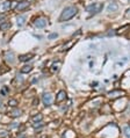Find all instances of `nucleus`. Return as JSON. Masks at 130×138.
Segmentation results:
<instances>
[{
    "instance_id": "f257e3e1",
    "label": "nucleus",
    "mask_w": 130,
    "mask_h": 138,
    "mask_svg": "<svg viewBox=\"0 0 130 138\" xmlns=\"http://www.w3.org/2000/svg\"><path fill=\"white\" fill-rule=\"evenodd\" d=\"M77 12H78L77 7H74V6H69V7H66L62 12V14H60V16H59V21L60 22H64V21L70 20V19H72L73 16L77 14Z\"/></svg>"
},
{
    "instance_id": "f03ea898",
    "label": "nucleus",
    "mask_w": 130,
    "mask_h": 138,
    "mask_svg": "<svg viewBox=\"0 0 130 138\" xmlns=\"http://www.w3.org/2000/svg\"><path fill=\"white\" fill-rule=\"evenodd\" d=\"M103 8V4L102 3H96V4H91L86 7V10L90 13L91 15H95L99 12H101V9Z\"/></svg>"
},
{
    "instance_id": "7ed1b4c3",
    "label": "nucleus",
    "mask_w": 130,
    "mask_h": 138,
    "mask_svg": "<svg viewBox=\"0 0 130 138\" xmlns=\"http://www.w3.org/2000/svg\"><path fill=\"white\" fill-rule=\"evenodd\" d=\"M125 96V92L123 89H114L110 90L108 93V98L112 99V100H116L118 98H124Z\"/></svg>"
},
{
    "instance_id": "20e7f679",
    "label": "nucleus",
    "mask_w": 130,
    "mask_h": 138,
    "mask_svg": "<svg viewBox=\"0 0 130 138\" xmlns=\"http://www.w3.org/2000/svg\"><path fill=\"white\" fill-rule=\"evenodd\" d=\"M42 101H43V105L45 107H49V106L52 105L53 102V98H52V94L51 93H44L42 96Z\"/></svg>"
},
{
    "instance_id": "39448f33",
    "label": "nucleus",
    "mask_w": 130,
    "mask_h": 138,
    "mask_svg": "<svg viewBox=\"0 0 130 138\" xmlns=\"http://www.w3.org/2000/svg\"><path fill=\"white\" fill-rule=\"evenodd\" d=\"M68 99V94H66V92L65 90H59L57 93V95H56V100L55 102L57 103V105H59V103H62L63 101H65Z\"/></svg>"
},
{
    "instance_id": "423d86ee",
    "label": "nucleus",
    "mask_w": 130,
    "mask_h": 138,
    "mask_svg": "<svg viewBox=\"0 0 130 138\" xmlns=\"http://www.w3.org/2000/svg\"><path fill=\"white\" fill-rule=\"evenodd\" d=\"M48 25V19L47 18H38L35 21V26L37 28H43Z\"/></svg>"
},
{
    "instance_id": "0eeeda50",
    "label": "nucleus",
    "mask_w": 130,
    "mask_h": 138,
    "mask_svg": "<svg viewBox=\"0 0 130 138\" xmlns=\"http://www.w3.org/2000/svg\"><path fill=\"white\" fill-rule=\"evenodd\" d=\"M8 115H9L10 117H19V116L22 115V110L19 108H14L13 110H10L9 113H8Z\"/></svg>"
},
{
    "instance_id": "6e6552de",
    "label": "nucleus",
    "mask_w": 130,
    "mask_h": 138,
    "mask_svg": "<svg viewBox=\"0 0 130 138\" xmlns=\"http://www.w3.org/2000/svg\"><path fill=\"white\" fill-rule=\"evenodd\" d=\"M5 59L6 62H8V63H14V53L10 52V51H7V52L5 53Z\"/></svg>"
},
{
    "instance_id": "1a4fd4ad",
    "label": "nucleus",
    "mask_w": 130,
    "mask_h": 138,
    "mask_svg": "<svg viewBox=\"0 0 130 138\" xmlns=\"http://www.w3.org/2000/svg\"><path fill=\"white\" fill-rule=\"evenodd\" d=\"M101 111H102V114H110L112 113V106L107 105V103L102 105V107H101Z\"/></svg>"
},
{
    "instance_id": "9d476101",
    "label": "nucleus",
    "mask_w": 130,
    "mask_h": 138,
    "mask_svg": "<svg viewBox=\"0 0 130 138\" xmlns=\"http://www.w3.org/2000/svg\"><path fill=\"white\" fill-rule=\"evenodd\" d=\"M29 5L30 4L27 3V1H22V3H20L18 6H16V10H23V9L29 7Z\"/></svg>"
},
{
    "instance_id": "9b49d317",
    "label": "nucleus",
    "mask_w": 130,
    "mask_h": 138,
    "mask_svg": "<svg viewBox=\"0 0 130 138\" xmlns=\"http://www.w3.org/2000/svg\"><path fill=\"white\" fill-rule=\"evenodd\" d=\"M32 57H34V55H32V53H27V55L20 56V57H19V59H20V62H28V60H30Z\"/></svg>"
},
{
    "instance_id": "f8f14e48",
    "label": "nucleus",
    "mask_w": 130,
    "mask_h": 138,
    "mask_svg": "<svg viewBox=\"0 0 130 138\" xmlns=\"http://www.w3.org/2000/svg\"><path fill=\"white\" fill-rule=\"evenodd\" d=\"M31 120L34 123H37V122H41V121L43 120V115L41 113H37L36 115H32L31 116Z\"/></svg>"
},
{
    "instance_id": "ddd939ff",
    "label": "nucleus",
    "mask_w": 130,
    "mask_h": 138,
    "mask_svg": "<svg viewBox=\"0 0 130 138\" xmlns=\"http://www.w3.org/2000/svg\"><path fill=\"white\" fill-rule=\"evenodd\" d=\"M60 65H62V62H56V63H53L52 64V66H51V72L52 73H56L58 70H59V67H60Z\"/></svg>"
},
{
    "instance_id": "4468645a",
    "label": "nucleus",
    "mask_w": 130,
    "mask_h": 138,
    "mask_svg": "<svg viewBox=\"0 0 130 138\" xmlns=\"http://www.w3.org/2000/svg\"><path fill=\"white\" fill-rule=\"evenodd\" d=\"M16 23H18L19 27L23 26L26 23V16H22V15H19L18 18H16Z\"/></svg>"
},
{
    "instance_id": "2eb2a0df",
    "label": "nucleus",
    "mask_w": 130,
    "mask_h": 138,
    "mask_svg": "<svg viewBox=\"0 0 130 138\" xmlns=\"http://www.w3.org/2000/svg\"><path fill=\"white\" fill-rule=\"evenodd\" d=\"M117 8H118V6H117V4L116 3H110L109 5H108V12H116L117 10Z\"/></svg>"
},
{
    "instance_id": "dca6fc26",
    "label": "nucleus",
    "mask_w": 130,
    "mask_h": 138,
    "mask_svg": "<svg viewBox=\"0 0 130 138\" xmlns=\"http://www.w3.org/2000/svg\"><path fill=\"white\" fill-rule=\"evenodd\" d=\"M75 43V40H72V41H70V42H68L66 44H64L63 45V48H62V51H65V50H69V49L72 47L73 44Z\"/></svg>"
},
{
    "instance_id": "f3484780",
    "label": "nucleus",
    "mask_w": 130,
    "mask_h": 138,
    "mask_svg": "<svg viewBox=\"0 0 130 138\" xmlns=\"http://www.w3.org/2000/svg\"><path fill=\"white\" fill-rule=\"evenodd\" d=\"M123 135H124L125 138H130V126L129 125L123 126Z\"/></svg>"
},
{
    "instance_id": "a211bd4d",
    "label": "nucleus",
    "mask_w": 130,
    "mask_h": 138,
    "mask_svg": "<svg viewBox=\"0 0 130 138\" xmlns=\"http://www.w3.org/2000/svg\"><path fill=\"white\" fill-rule=\"evenodd\" d=\"M10 22H3V23H0V30H7L10 28Z\"/></svg>"
},
{
    "instance_id": "6ab92c4d",
    "label": "nucleus",
    "mask_w": 130,
    "mask_h": 138,
    "mask_svg": "<svg viewBox=\"0 0 130 138\" xmlns=\"http://www.w3.org/2000/svg\"><path fill=\"white\" fill-rule=\"evenodd\" d=\"M31 70H32L31 65H25L21 68V73H29V72H31Z\"/></svg>"
},
{
    "instance_id": "aec40b11",
    "label": "nucleus",
    "mask_w": 130,
    "mask_h": 138,
    "mask_svg": "<svg viewBox=\"0 0 130 138\" xmlns=\"http://www.w3.org/2000/svg\"><path fill=\"white\" fill-rule=\"evenodd\" d=\"M8 106H9V107H16V106H18V100H15V99H9V100H8Z\"/></svg>"
},
{
    "instance_id": "412c9836",
    "label": "nucleus",
    "mask_w": 130,
    "mask_h": 138,
    "mask_svg": "<svg viewBox=\"0 0 130 138\" xmlns=\"http://www.w3.org/2000/svg\"><path fill=\"white\" fill-rule=\"evenodd\" d=\"M10 7H12V1H5V3H4V5H3L4 10L10 9Z\"/></svg>"
},
{
    "instance_id": "4be33fe9",
    "label": "nucleus",
    "mask_w": 130,
    "mask_h": 138,
    "mask_svg": "<svg viewBox=\"0 0 130 138\" xmlns=\"http://www.w3.org/2000/svg\"><path fill=\"white\" fill-rule=\"evenodd\" d=\"M8 92H9V87H7V86H4V87L1 88V90H0V93H1V95H4V96L7 95Z\"/></svg>"
},
{
    "instance_id": "5701e85b",
    "label": "nucleus",
    "mask_w": 130,
    "mask_h": 138,
    "mask_svg": "<svg viewBox=\"0 0 130 138\" xmlns=\"http://www.w3.org/2000/svg\"><path fill=\"white\" fill-rule=\"evenodd\" d=\"M1 67H3V68L0 70V74H4V73H6V72H8V71H9V67H7L6 65H3Z\"/></svg>"
},
{
    "instance_id": "b1692460",
    "label": "nucleus",
    "mask_w": 130,
    "mask_h": 138,
    "mask_svg": "<svg viewBox=\"0 0 130 138\" xmlns=\"http://www.w3.org/2000/svg\"><path fill=\"white\" fill-rule=\"evenodd\" d=\"M128 28H129V25H125L124 27L120 28V29L116 31V34H123V33H124V29H128Z\"/></svg>"
},
{
    "instance_id": "393cba45",
    "label": "nucleus",
    "mask_w": 130,
    "mask_h": 138,
    "mask_svg": "<svg viewBox=\"0 0 130 138\" xmlns=\"http://www.w3.org/2000/svg\"><path fill=\"white\" fill-rule=\"evenodd\" d=\"M43 125L42 122H37V123H34L32 124V126H34V129H37V128H41V126Z\"/></svg>"
},
{
    "instance_id": "a878e982",
    "label": "nucleus",
    "mask_w": 130,
    "mask_h": 138,
    "mask_svg": "<svg viewBox=\"0 0 130 138\" xmlns=\"http://www.w3.org/2000/svg\"><path fill=\"white\" fill-rule=\"evenodd\" d=\"M7 135H8V131H6V130H1V131H0V137H1V138L6 137Z\"/></svg>"
},
{
    "instance_id": "bb28decb",
    "label": "nucleus",
    "mask_w": 130,
    "mask_h": 138,
    "mask_svg": "<svg viewBox=\"0 0 130 138\" xmlns=\"http://www.w3.org/2000/svg\"><path fill=\"white\" fill-rule=\"evenodd\" d=\"M19 125H20V124H19V123H16V122H13V123H12V124H10V125H9V129H14V128H18Z\"/></svg>"
},
{
    "instance_id": "cd10ccee",
    "label": "nucleus",
    "mask_w": 130,
    "mask_h": 138,
    "mask_svg": "<svg viewBox=\"0 0 130 138\" xmlns=\"http://www.w3.org/2000/svg\"><path fill=\"white\" fill-rule=\"evenodd\" d=\"M57 36H58V35H57L56 33H52V34H50V35L48 36V38H49V40H53V38H56Z\"/></svg>"
},
{
    "instance_id": "c85d7f7f",
    "label": "nucleus",
    "mask_w": 130,
    "mask_h": 138,
    "mask_svg": "<svg viewBox=\"0 0 130 138\" xmlns=\"http://www.w3.org/2000/svg\"><path fill=\"white\" fill-rule=\"evenodd\" d=\"M125 18H128V19L130 18V8L127 10V12H125Z\"/></svg>"
},
{
    "instance_id": "c756f323",
    "label": "nucleus",
    "mask_w": 130,
    "mask_h": 138,
    "mask_svg": "<svg viewBox=\"0 0 130 138\" xmlns=\"http://www.w3.org/2000/svg\"><path fill=\"white\" fill-rule=\"evenodd\" d=\"M37 105H38V99H35L32 101V106H37Z\"/></svg>"
},
{
    "instance_id": "7c9ffc66",
    "label": "nucleus",
    "mask_w": 130,
    "mask_h": 138,
    "mask_svg": "<svg viewBox=\"0 0 130 138\" xmlns=\"http://www.w3.org/2000/svg\"><path fill=\"white\" fill-rule=\"evenodd\" d=\"M66 109H68V106H65V107H62V108H60V110H62V111H66Z\"/></svg>"
},
{
    "instance_id": "2f4dec72",
    "label": "nucleus",
    "mask_w": 130,
    "mask_h": 138,
    "mask_svg": "<svg viewBox=\"0 0 130 138\" xmlns=\"http://www.w3.org/2000/svg\"><path fill=\"white\" fill-rule=\"evenodd\" d=\"M6 18V16H5V14H1V15H0V21H1V20H4V19H5Z\"/></svg>"
},
{
    "instance_id": "473e14b6",
    "label": "nucleus",
    "mask_w": 130,
    "mask_h": 138,
    "mask_svg": "<svg viewBox=\"0 0 130 138\" xmlns=\"http://www.w3.org/2000/svg\"><path fill=\"white\" fill-rule=\"evenodd\" d=\"M36 81H37V78H34V79H32V81H31V83H32V84H35Z\"/></svg>"
},
{
    "instance_id": "72a5a7b5",
    "label": "nucleus",
    "mask_w": 130,
    "mask_h": 138,
    "mask_svg": "<svg viewBox=\"0 0 130 138\" xmlns=\"http://www.w3.org/2000/svg\"><path fill=\"white\" fill-rule=\"evenodd\" d=\"M1 106H3V101L0 100V107H1Z\"/></svg>"
},
{
    "instance_id": "f704fd0d",
    "label": "nucleus",
    "mask_w": 130,
    "mask_h": 138,
    "mask_svg": "<svg viewBox=\"0 0 130 138\" xmlns=\"http://www.w3.org/2000/svg\"><path fill=\"white\" fill-rule=\"evenodd\" d=\"M19 3H21V1H26V0H18Z\"/></svg>"
},
{
    "instance_id": "c9c22d12",
    "label": "nucleus",
    "mask_w": 130,
    "mask_h": 138,
    "mask_svg": "<svg viewBox=\"0 0 130 138\" xmlns=\"http://www.w3.org/2000/svg\"><path fill=\"white\" fill-rule=\"evenodd\" d=\"M128 125H129V126H130V121H129V124H128Z\"/></svg>"
}]
</instances>
